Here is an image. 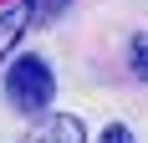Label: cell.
<instances>
[{
    "instance_id": "obj_1",
    "label": "cell",
    "mask_w": 148,
    "mask_h": 143,
    "mask_svg": "<svg viewBox=\"0 0 148 143\" xmlns=\"http://www.w3.org/2000/svg\"><path fill=\"white\" fill-rule=\"evenodd\" d=\"M5 97H10L15 113L41 118L51 107V97H56V72L46 67L41 56H15L10 72H5Z\"/></svg>"
},
{
    "instance_id": "obj_2",
    "label": "cell",
    "mask_w": 148,
    "mask_h": 143,
    "mask_svg": "<svg viewBox=\"0 0 148 143\" xmlns=\"http://www.w3.org/2000/svg\"><path fill=\"white\" fill-rule=\"evenodd\" d=\"M26 143H87V128H82V118H72V113H46L41 123L26 133Z\"/></svg>"
},
{
    "instance_id": "obj_3",
    "label": "cell",
    "mask_w": 148,
    "mask_h": 143,
    "mask_svg": "<svg viewBox=\"0 0 148 143\" xmlns=\"http://www.w3.org/2000/svg\"><path fill=\"white\" fill-rule=\"evenodd\" d=\"M26 26H31V10H26V5H5V10H0V56L15 51V41H21Z\"/></svg>"
},
{
    "instance_id": "obj_4",
    "label": "cell",
    "mask_w": 148,
    "mask_h": 143,
    "mask_svg": "<svg viewBox=\"0 0 148 143\" xmlns=\"http://www.w3.org/2000/svg\"><path fill=\"white\" fill-rule=\"evenodd\" d=\"M128 67H133V77H138V82H148V31H138V36H133Z\"/></svg>"
},
{
    "instance_id": "obj_5",
    "label": "cell",
    "mask_w": 148,
    "mask_h": 143,
    "mask_svg": "<svg viewBox=\"0 0 148 143\" xmlns=\"http://www.w3.org/2000/svg\"><path fill=\"white\" fill-rule=\"evenodd\" d=\"M66 5H72V0H31L26 10H31V21H41V26H51V21H56V15L66 10Z\"/></svg>"
},
{
    "instance_id": "obj_6",
    "label": "cell",
    "mask_w": 148,
    "mask_h": 143,
    "mask_svg": "<svg viewBox=\"0 0 148 143\" xmlns=\"http://www.w3.org/2000/svg\"><path fill=\"white\" fill-rule=\"evenodd\" d=\"M102 143H133V128H123V123H112V128L102 133Z\"/></svg>"
}]
</instances>
